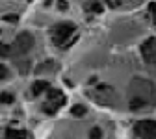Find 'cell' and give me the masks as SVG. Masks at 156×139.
I'll return each instance as SVG.
<instances>
[{
  "instance_id": "cell-1",
  "label": "cell",
  "mask_w": 156,
  "mask_h": 139,
  "mask_svg": "<svg viewBox=\"0 0 156 139\" xmlns=\"http://www.w3.org/2000/svg\"><path fill=\"white\" fill-rule=\"evenodd\" d=\"M136 134L141 139H156V121H140L136 123Z\"/></svg>"
}]
</instances>
